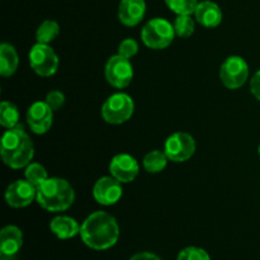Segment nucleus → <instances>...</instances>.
<instances>
[{"label":"nucleus","instance_id":"nucleus-1","mask_svg":"<svg viewBox=\"0 0 260 260\" xmlns=\"http://www.w3.org/2000/svg\"><path fill=\"white\" fill-rule=\"evenodd\" d=\"M81 240L94 250H107L116 245L119 226L116 218L104 211H95L84 220L80 229Z\"/></svg>","mask_w":260,"mask_h":260},{"label":"nucleus","instance_id":"nucleus-2","mask_svg":"<svg viewBox=\"0 0 260 260\" xmlns=\"http://www.w3.org/2000/svg\"><path fill=\"white\" fill-rule=\"evenodd\" d=\"M0 152L4 164L12 169H22L30 164L35 155V145L23 127L18 126L4 132Z\"/></svg>","mask_w":260,"mask_h":260},{"label":"nucleus","instance_id":"nucleus-3","mask_svg":"<svg viewBox=\"0 0 260 260\" xmlns=\"http://www.w3.org/2000/svg\"><path fill=\"white\" fill-rule=\"evenodd\" d=\"M37 202L48 212L66 211L75 201V190L62 178H48L37 187Z\"/></svg>","mask_w":260,"mask_h":260},{"label":"nucleus","instance_id":"nucleus-4","mask_svg":"<svg viewBox=\"0 0 260 260\" xmlns=\"http://www.w3.org/2000/svg\"><path fill=\"white\" fill-rule=\"evenodd\" d=\"M174 25L164 18H154L144 25L141 38L145 46L152 50H164L174 41Z\"/></svg>","mask_w":260,"mask_h":260},{"label":"nucleus","instance_id":"nucleus-5","mask_svg":"<svg viewBox=\"0 0 260 260\" xmlns=\"http://www.w3.org/2000/svg\"><path fill=\"white\" fill-rule=\"evenodd\" d=\"M134 112V99L126 93L112 94L102 106V117L107 123L111 124L124 123L131 118Z\"/></svg>","mask_w":260,"mask_h":260},{"label":"nucleus","instance_id":"nucleus-6","mask_svg":"<svg viewBox=\"0 0 260 260\" xmlns=\"http://www.w3.org/2000/svg\"><path fill=\"white\" fill-rule=\"evenodd\" d=\"M28 58L32 70L42 78H50L57 73L60 61L51 46L37 42L30 48Z\"/></svg>","mask_w":260,"mask_h":260},{"label":"nucleus","instance_id":"nucleus-7","mask_svg":"<svg viewBox=\"0 0 260 260\" xmlns=\"http://www.w3.org/2000/svg\"><path fill=\"white\" fill-rule=\"evenodd\" d=\"M107 81L116 89H123L131 84L134 79V66L129 58L114 55L108 58L104 69Z\"/></svg>","mask_w":260,"mask_h":260},{"label":"nucleus","instance_id":"nucleus-8","mask_svg":"<svg viewBox=\"0 0 260 260\" xmlns=\"http://www.w3.org/2000/svg\"><path fill=\"white\" fill-rule=\"evenodd\" d=\"M249 78V65L240 56H230L220 68V79L228 89L241 88Z\"/></svg>","mask_w":260,"mask_h":260},{"label":"nucleus","instance_id":"nucleus-9","mask_svg":"<svg viewBox=\"0 0 260 260\" xmlns=\"http://www.w3.org/2000/svg\"><path fill=\"white\" fill-rule=\"evenodd\" d=\"M164 152L172 161H187L196 152V140L187 132H174L165 141Z\"/></svg>","mask_w":260,"mask_h":260},{"label":"nucleus","instance_id":"nucleus-10","mask_svg":"<svg viewBox=\"0 0 260 260\" xmlns=\"http://www.w3.org/2000/svg\"><path fill=\"white\" fill-rule=\"evenodd\" d=\"M37 198V188L27 179L15 180L5 190V201L10 207L23 208L29 206Z\"/></svg>","mask_w":260,"mask_h":260},{"label":"nucleus","instance_id":"nucleus-11","mask_svg":"<svg viewBox=\"0 0 260 260\" xmlns=\"http://www.w3.org/2000/svg\"><path fill=\"white\" fill-rule=\"evenodd\" d=\"M53 122V111L46 102L37 101L28 108L27 123L36 135L48 132Z\"/></svg>","mask_w":260,"mask_h":260},{"label":"nucleus","instance_id":"nucleus-12","mask_svg":"<svg viewBox=\"0 0 260 260\" xmlns=\"http://www.w3.org/2000/svg\"><path fill=\"white\" fill-rule=\"evenodd\" d=\"M122 194H123L122 183L112 175L99 178L94 184L93 197L102 206L116 205L121 200Z\"/></svg>","mask_w":260,"mask_h":260},{"label":"nucleus","instance_id":"nucleus-13","mask_svg":"<svg viewBox=\"0 0 260 260\" xmlns=\"http://www.w3.org/2000/svg\"><path fill=\"white\" fill-rule=\"evenodd\" d=\"M140 172L137 160L129 154H118L113 156L109 164V173L121 183H131Z\"/></svg>","mask_w":260,"mask_h":260},{"label":"nucleus","instance_id":"nucleus-14","mask_svg":"<svg viewBox=\"0 0 260 260\" xmlns=\"http://www.w3.org/2000/svg\"><path fill=\"white\" fill-rule=\"evenodd\" d=\"M146 13L145 0H121L118 5V19L127 27H135L144 19Z\"/></svg>","mask_w":260,"mask_h":260},{"label":"nucleus","instance_id":"nucleus-15","mask_svg":"<svg viewBox=\"0 0 260 260\" xmlns=\"http://www.w3.org/2000/svg\"><path fill=\"white\" fill-rule=\"evenodd\" d=\"M23 244V234L19 228L9 225L0 231V253L2 259H13L20 250Z\"/></svg>","mask_w":260,"mask_h":260},{"label":"nucleus","instance_id":"nucleus-16","mask_svg":"<svg viewBox=\"0 0 260 260\" xmlns=\"http://www.w3.org/2000/svg\"><path fill=\"white\" fill-rule=\"evenodd\" d=\"M194 17L201 25L206 28H216L222 22V10L216 3L211 0H203L198 3Z\"/></svg>","mask_w":260,"mask_h":260},{"label":"nucleus","instance_id":"nucleus-17","mask_svg":"<svg viewBox=\"0 0 260 260\" xmlns=\"http://www.w3.org/2000/svg\"><path fill=\"white\" fill-rule=\"evenodd\" d=\"M80 229L78 221L69 216H57L50 222V230L61 240L76 236L80 234Z\"/></svg>","mask_w":260,"mask_h":260},{"label":"nucleus","instance_id":"nucleus-18","mask_svg":"<svg viewBox=\"0 0 260 260\" xmlns=\"http://www.w3.org/2000/svg\"><path fill=\"white\" fill-rule=\"evenodd\" d=\"M19 65V57L10 43L3 42L0 45V75L8 78L17 71Z\"/></svg>","mask_w":260,"mask_h":260},{"label":"nucleus","instance_id":"nucleus-19","mask_svg":"<svg viewBox=\"0 0 260 260\" xmlns=\"http://www.w3.org/2000/svg\"><path fill=\"white\" fill-rule=\"evenodd\" d=\"M168 156L165 155L164 151H160V150H152V151L147 152L145 155L144 160H142V164H144L145 170L147 173H152V174H156V173H161L162 170L167 168Z\"/></svg>","mask_w":260,"mask_h":260},{"label":"nucleus","instance_id":"nucleus-20","mask_svg":"<svg viewBox=\"0 0 260 260\" xmlns=\"http://www.w3.org/2000/svg\"><path fill=\"white\" fill-rule=\"evenodd\" d=\"M0 124L7 129L19 126V111L12 102L4 101L0 104Z\"/></svg>","mask_w":260,"mask_h":260},{"label":"nucleus","instance_id":"nucleus-21","mask_svg":"<svg viewBox=\"0 0 260 260\" xmlns=\"http://www.w3.org/2000/svg\"><path fill=\"white\" fill-rule=\"evenodd\" d=\"M60 33V25L55 20H43L37 28V32H36V40L38 43H45L48 45L50 42H52L56 37Z\"/></svg>","mask_w":260,"mask_h":260},{"label":"nucleus","instance_id":"nucleus-22","mask_svg":"<svg viewBox=\"0 0 260 260\" xmlns=\"http://www.w3.org/2000/svg\"><path fill=\"white\" fill-rule=\"evenodd\" d=\"M24 177L30 184L35 185L36 188L40 187L46 179H48V174L47 170L45 169V167L38 162H30L25 167V172H24Z\"/></svg>","mask_w":260,"mask_h":260},{"label":"nucleus","instance_id":"nucleus-23","mask_svg":"<svg viewBox=\"0 0 260 260\" xmlns=\"http://www.w3.org/2000/svg\"><path fill=\"white\" fill-rule=\"evenodd\" d=\"M173 25H174L175 35L182 38L190 37L196 29L194 20L190 15H178Z\"/></svg>","mask_w":260,"mask_h":260},{"label":"nucleus","instance_id":"nucleus-24","mask_svg":"<svg viewBox=\"0 0 260 260\" xmlns=\"http://www.w3.org/2000/svg\"><path fill=\"white\" fill-rule=\"evenodd\" d=\"M198 3V0H165L168 8L177 15L194 14Z\"/></svg>","mask_w":260,"mask_h":260},{"label":"nucleus","instance_id":"nucleus-25","mask_svg":"<svg viewBox=\"0 0 260 260\" xmlns=\"http://www.w3.org/2000/svg\"><path fill=\"white\" fill-rule=\"evenodd\" d=\"M178 260H211L210 255L203 249L197 246H188L178 254Z\"/></svg>","mask_w":260,"mask_h":260},{"label":"nucleus","instance_id":"nucleus-26","mask_svg":"<svg viewBox=\"0 0 260 260\" xmlns=\"http://www.w3.org/2000/svg\"><path fill=\"white\" fill-rule=\"evenodd\" d=\"M139 52V43L134 38H126L118 46V55L126 58H132Z\"/></svg>","mask_w":260,"mask_h":260},{"label":"nucleus","instance_id":"nucleus-27","mask_svg":"<svg viewBox=\"0 0 260 260\" xmlns=\"http://www.w3.org/2000/svg\"><path fill=\"white\" fill-rule=\"evenodd\" d=\"M65 94L60 90H51L48 91L47 95H46V103L52 108L53 112L58 111L63 107L65 104Z\"/></svg>","mask_w":260,"mask_h":260},{"label":"nucleus","instance_id":"nucleus-28","mask_svg":"<svg viewBox=\"0 0 260 260\" xmlns=\"http://www.w3.org/2000/svg\"><path fill=\"white\" fill-rule=\"evenodd\" d=\"M250 91L254 96L260 102V70L254 74L250 80Z\"/></svg>","mask_w":260,"mask_h":260},{"label":"nucleus","instance_id":"nucleus-29","mask_svg":"<svg viewBox=\"0 0 260 260\" xmlns=\"http://www.w3.org/2000/svg\"><path fill=\"white\" fill-rule=\"evenodd\" d=\"M129 260H161L157 255L152 253H147V251H144V253H137L135 254Z\"/></svg>","mask_w":260,"mask_h":260},{"label":"nucleus","instance_id":"nucleus-30","mask_svg":"<svg viewBox=\"0 0 260 260\" xmlns=\"http://www.w3.org/2000/svg\"><path fill=\"white\" fill-rule=\"evenodd\" d=\"M258 151H259V155H260V145H259V150H258Z\"/></svg>","mask_w":260,"mask_h":260}]
</instances>
